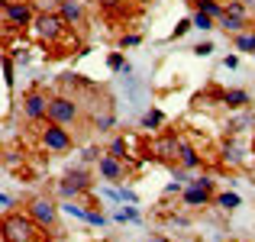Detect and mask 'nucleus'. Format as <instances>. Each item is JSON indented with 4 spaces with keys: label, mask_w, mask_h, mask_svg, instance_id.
I'll use <instances>...</instances> for the list:
<instances>
[{
    "label": "nucleus",
    "mask_w": 255,
    "mask_h": 242,
    "mask_svg": "<svg viewBox=\"0 0 255 242\" xmlns=\"http://www.w3.org/2000/svg\"><path fill=\"white\" fill-rule=\"evenodd\" d=\"M78 117H81L78 100H71V97H49V113H45V120H49V123L71 126Z\"/></svg>",
    "instance_id": "obj_1"
},
{
    "label": "nucleus",
    "mask_w": 255,
    "mask_h": 242,
    "mask_svg": "<svg viewBox=\"0 0 255 242\" xmlns=\"http://www.w3.org/2000/svg\"><path fill=\"white\" fill-rule=\"evenodd\" d=\"M3 230H6V239L10 242H36V230L39 226L29 220V213H6L3 220Z\"/></svg>",
    "instance_id": "obj_2"
},
{
    "label": "nucleus",
    "mask_w": 255,
    "mask_h": 242,
    "mask_svg": "<svg viewBox=\"0 0 255 242\" xmlns=\"http://www.w3.org/2000/svg\"><path fill=\"white\" fill-rule=\"evenodd\" d=\"M26 213H29V220L39 226V230H55V223H58V207L52 204L49 197H36Z\"/></svg>",
    "instance_id": "obj_3"
},
{
    "label": "nucleus",
    "mask_w": 255,
    "mask_h": 242,
    "mask_svg": "<svg viewBox=\"0 0 255 242\" xmlns=\"http://www.w3.org/2000/svg\"><path fill=\"white\" fill-rule=\"evenodd\" d=\"M39 142H42V149H49V152H68L71 149V132L65 129V126H58V123H49L42 129V136H39Z\"/></svg>",
    "instance_id": "obj_4"
},
{
    "label": "nucleus",
    "mask_w": 255,
    "mask_h": 242,
    "mask_svg": "<svg viewBox=\"0 0 255 242\" xmlns=\"http://www.w3.org/2000/svg\"><path fill=\"white\" fill-rule=\"evenodd\" d=\"M65 29H68V23H65L58 13H39V16H36V32H39L42 39H49V42L62 39Z\"/></svg>",
    "instance_id": "obj_5"
},
{
    "label": "nucleus",
    "mask_w": 255,
    "mask_h": 242,
    "mask_svg": "<svg viewBox=\"0 0 255 242\" xmlns=\"http://www.w3.org/2000/svg\"><path fill=\"white\" fill-rule=\"evenodd\" d=\"M6 10V19H10L13 26H29L32 19H36V13H32V3L29 0H16V3H3Z\"/></svg>",
    "instance_id": "obj_6"
},
{
    "label": "nucleus",
    "mask_w": 255,
    "mask_h": 242,
    "mask_svg": "<svg viewBox=\"0 0 255 242\" xmlns=\"http://www.w3.org/2000/svg\"><path fill=\"white\" fill-rule=\"evenodd\" d=\"M23 113L26 120H45V113H49V97H42L39 91H29L23 100Z\"/></svg>",
    "instance_id": "obj_7"
},
{
    "label": "nucleus",
    "mask_w": 255,
    "mask_h": 242,
    "mask_svg": "<svg viewBox=\"0 0 255 242\" xmlns=\"http://www.w3.org/2000/svg\"><path fill=\"white\" fill-rule=\"evenodd\" d=\"M58 16L68 26H78L84 19V0H62V3H58Z\"/></svg>",
    "instance_id": "obj_8"
},
{
    "label": "nucleus",
    "mask_w": 255,
    "mask_h": 242,
    "mask_svg": "<svg viewBox=\"0 0 255 242\" xmlns=\"http://www.w3.org/2000/svg\"><path fill=\"white\" fill-rule=\"evenodd\" d=\"M178 149H181L178 136H162V139L152 142V155L155 158H178Z\"/></svg>",
    "instance_id": "obj_9"
},
{
    "label": "nucleus",
    "mask_w": 255,
    "mask_h": 242,
    "mask_svg": "<svg viewBox=\"0 0 255 242\" xmlns=\"http://www.w3.org/2000/svg\"><path fill=\"white\" fill-rule=\"evenodd\" d=\"M178 165L184 168V171H194V168H200V152L194 149V145H187L184 139H181V149H178Z\"/></svg>",
    "instance_id": "obj_10"
},
{
    "label": "nucleus",
    "mask_w": 255,
    "mask_h": 242,
    "mask_svg": "<svg viewBox=\"0 0 255 242\" xmlns=\"http://www.w3.org/2000/svg\"><path fill=\"white\" fill-rule=\"evenodd\" d=\"M210 194H213V184H210V187L191 184V187L184 191V204H187V207H200V204H207V200H210Z\"/></svg>",
    "instance_id": "obj_11"
},
{
    "label": "nucleus",
    "mask_w": 255,
    "mask_h": 242,
    "mask_svg": "<svg viewBox=\"0 0 255 242\" xmlns=\"http://www.w3.org/2000/svg\"><path fill=\"white\" fill-rule=\"evenodd\" d=\"M97 168H100V174H104L107 181H120L123 178V165H120V158H113V155H104L97 161Z\"/></svg>",
    "instance_id": "obj_12"
},
{
    "label": "nucleus",
    "mask_w": 255,
    "mask_h": 242,
    "mask_svg": "<svg viewBox=\"0 0 255 242\" xmlns=\"http://www.w3.org/2000/svg\"><path fill=\"white\" fill-rule=\"evenodd\" d=\"M223 104L230 107V110H243V107L249 104V94H246V91H226L223 94Z\"/></svg>",
    "instance_id": "obj_13"
},
{
    "label": "nucleus",
    "mask_w": 255,
    "mask_h": 242,
    "mask_svg": "<svg viewBox=\"0 0 255 242\" xmlns=\"http://www.w3.org/2000/svg\"><path fill=\"white\" fill-rule=\"evenodd\" d=\"M197 10H204L207 16H213V19H220L226 13V6L220 3V0H197Z\"/></svg>",
    "instance_id": "obj_14"
},
{
    "label": "nucleus",
    "mask_w": 255,
    "mask_h": 242,
    "mask_svg": "<svg viewBox=\"0 0 255 242\" xmlns=\"http://www.w3.org/2000/svg\"><path fill=\"white\" fill-rule=\"evenodd\" d=\"M220 26H223L226 32H243L246 19H239V16H230V13H223V16H220Z\"/></svg>",
    "instance_id": "obj_15"
},
{
    "label": "nucleus",
    "mask_w": 255,
    "mask_h": 242,
    "mask_svg": "<svg viewBox=\"0 0 255 242\" xmlns=\"http://www.w3.org/2000/svg\"><path fill=\"white\" fill-rule=\"evenodd\" d=\"M217 204L223 207V210H236V207L243 204V197H239V194H233V191H226V194H220V197H217Z\"/></svg>",
    "instance_id": "obj_16"
},
{
    "label": "nucleus",
    "mask_w": 255,
    "mask_h": 242,
    "mask_svg": "<svg viewBox=\"0 0 255 242\" xmlns=\"http://www.w3.org/2000/svg\"><path fill=\"white\" fill-rule=\"evenodd\" d=\"M165 123V113L162 110H149L142 117V129H155V126H162Z\"/></svg>",
    "instance_id": "obj_17"
},
{
    "label": "nucleus",
    "mask_w": 255,
    "mask_h": 242,
    "mask_svg": "<svg viewBox=\"0 0 255 242\" xmlns=\"http://www.w3.org/2000/svg\"><path fill=\"white\" fill-rule=\"evenodd\" d=\"M236 49L239 52H252V55H255V32H243V36H236Z\"/></svg>",
    "instance_id": "obj_18"
},
{
    "label": "nucleus",
    "mask_w": 255,
    "mask_h": 242,
    "mask_svg": "<svg viewBox=\"0 0 255 242\" xmlns=\"http://www.w3.org/2000/svg\"><path fill=\"white\" fill-rule=\"evenodd\" d=\"M191 23H194V29H213V16H207V13L204 10H197V13H194V16H191Z\"/></svg>",
    "instance_id": "obj_19"
},
{
    "label": "nucleus",
    "mask_w": 255,
    "mask_h": 242,
    "mask_svg": "<svg viewBox=\"0 0 255 242\" xmlns=\"http://www.w3.org/2000/svg\"><path fill=\"white\" fill-rule=\"evenodd\" d=\"M246 6H249V3H243V0H230V3H226V13H230V16L246 19V16H249V10H246Z\"/></svg>",
    "instance_id": "obj_20"
},
{
    "label": "nucleus",
    "mask_w": 255,
    "mask_h": 242,
    "mask_svg": "<svg viewBox=\"0 0 255 242\" xmlns=\"http://www.w3.org/2000/svg\"><path fill=\"white\" fill-rule=\"evenodd\" d=\"M107 65H110V68H113V71H123V75H129V71H132V68H129V65H126V58H123V55H120V52H113V55H110V58H107Z\"/></svg>",
    "instance_id": "obj_21"
},
{
    "label": "nucleus",
    "mask_w": 255,
    "mask_h": 242,
    "mask_svg": "<svg viewBox=\"0 0 255 242\" xmlns=\"http://www.w3.org/2000/svg\"><path fill=\"white\" fill-rule=\"evenodd\" d=\"M117 223H139V210H136V207H123V210H117Z\"/></svg>",
    "instance_id": "obj_22"
},
{
    "label": "nucleus",
    "mask_w": 255,
    "mask_h": 242,
    "mask_svg": "<svg viewBox=\"0 0 255 242\" xmlns=\"http://www.w3.org/2000/svg\"><path fill=\"white\" fill-rule=\"evenodd\" d=\"M29 3H32V10H39V13H55L62 0H29Z\"/></svg>",
    "instance_id": "obj_23"
},
{
    "label": "nucleus",
    "mask_w": 255,
    "mask_h": 242,
    "mask_svg": "<svg viewBox=\"0 0 255 242\" xmlns=\"http://www.w3.org/2000/svg\"><path fill=\"white\" fill-rule=\"evenodd\" d=\"M110 155L120 158V161L126 158V139H113V142H110Z\"/></svg>",
    "instance_id": "obj_24"
},
{
    "label": "nucleus",
    "mask_w": 255,
    "mask_h": 242,
    "mask_svg": "<svg viewBox=\"0 0 255 242\" xmlns=\"http://www.w3.org/2000/svg\"><path fill=\"white\" fill-rule=\"evenodd\" d=\"M113 123H117V117H113V113H104V117H97V120H94V126H97L100 132H104V129H110Z\"/></svg>",
    "instance_id": "obj_25"
},
{
    "label": "nucleus",
    "mask_w": 255,
    "mask_h": 242,
    "mask_svg": "<svg viewBox=\"0 0 255 242\" xmlns=\"http://www.w3.org/2000/svg\"><path fill=\"white\" fill-rule=\"evenodd\" d=\"M62 210H65V213H71V217H81V220H87V210H81V207H78V204H71V200H68V204H62Z\"/></svg>",
    "instance_id": "obj_26"
},
{
    "label": "nucleus",
    "mask_w": 255,
    "mask_h": 242,
    "mask_svg": "<svg viewBox=\"0 0 255 242\" xmlns=\"http://www.w3.org/2000/svg\"><path fill=\"white\" fill-rule=\"evenodd\" d=\"M187 29H194V23H191V19H181V23L174 26V32H171V36H174V39H181V36L187 32Z\"/></svg>",
    "instance_id": "obj_27"
},
{
    "label": "nucleus",
    "mask_w": 255,
    "mask_h": 242,
    "mask_svg": "<svg viewBox=\"0 0 255 242\" xmlns=\"http://www.w3.org/2000/svg\"><path fill=\"white\" fill-rule=\"evenodd\" d=\"M117 197H120V200H126V204H136V194H132L129 187H120V191H117Z\"/></svg>",
    "instance_id": "obj_28"
},
{
    "label": "nucleus",
    "mask_w": 255,
    "mask_h": 242,
    "mask_svg": "<svg viewBox=\"0 0 255 242\" xmlns=\"http://www.w3.org/2000/svg\"><path fill=\"white\" fill-rule=\"evenodd\" d=\"M87 223H91V226H104L107 217H104V213H91V210H87Z\"/></svg>",
    "instance_id": "obj_29"
},
{
    "label": "nucleus",
    "mask_w": 255,
    "mask_h": 242,
    "mask_svg": "<svg viewBox=\"0 0 255 242\" xmlns=\"http://www.w3.org/2000/svg\"><path fill=\"white\" fill-rule=\"evenodd\" d=\"M210 52H213V42H200V45H194V55H210Z\"/></svg>",
    "instance_id": "obj_30"
},
{
    "label": "nucleus",
    "mask_w": 255,
    "mask_h": 242,
    "mask_svg": "<svg viewBox=\"0 0 255 242\" xmlns=\"http://www.w3.org/2000/svg\"><path fill=\"white\" fill-rule=\"evenodd\" d=\"M3 75H6V78H3L6 87H13V65H10V62H3Z\"/></svg>",
    "instance_id": "obj_31"
},
{
    "label": "nucleus",
    "mask_w": 255,
    "mask_h": 242,
    "mask_svg": "<svg viewBox=\"0 0 255 242\" xmlns=\"http://www.w3.org/2000/svg\"><path fill=\"white\" fill-rule=\"evenodd\" d=\"M10 207H13V197L10 194H0V210H10Z\"/></svg>",
    "instance_id": "obj_32"
},
{
    "label": "nucleus",
    "mask_w": 255,
    "mask_h": 242,
    "mask_svg": "<svg viewBox=\"0 0 255 242\" xmlns=\"http://www.w3.org/2000/svg\"><path fill=\"white\" fill-rule=\"evenodd\" d=\"M236 65H239L236 55H226V58H223V68H236Z\"/></svg>",
    "instance_id": "obj_33"
},
{
    "label": "nucleus",
    "mask_w": 255,
    "mask_h": 242,
    "mask_svg": "<svg viewBox=\"0 0 255 242\" xmlns=\"http://www.w3.org/2000/svg\"><path fill=\"white\" fill-rule=\"evenodd\" d=\"M178 191H181V181H178V178H174V181H171V184H168V187H165V194H178Z\"/></svg>",
    "instance_id": "obj_34"
},
{
    "label": "nucleus",
    "mask_w": 255,
    "mask_h": 242,
    "mask_svg": "<svg viewBox=\"0 0 255 242\" xmlns=\"http://www.w3.org/2000/svg\"><path fill=\"white\" fill-rule=\"evenodd\" d=\"M126 45H139V36H123V49Z\"/></svg>",
    "instance_id": "obj_35"
},
{
    "label": "nucleus",
    "mask_w": 255,
    "mask_h": 242,
    "mask_svg": "<svg viewBox=\"0 0 255 242\" xmlns=\"http://www.w3.org/2000/svg\"><path fill=\"white\" fill-rule=\"evenodd\" d=\"M97 3H104V6H117L120 0H97Z\"/></svg>",
    "instance_id": "obj_36"
},
{
    "label": "nucleus",
    "mask_w": 255,
    "mask_h": 242,
    "mask_svg": "<svg viewBox=\"0 0 255 242\" xmlns=\"http://www.w3.org/2000/svg\"><path fill=\"white\" fill-rule=\"evenodd\" d=\"M0 242H10V239H6V230H3V223H0Z\"/></svg>",
    "instance_id": "obj_37"
},
{
    "label": "nucleus",
    "mask_w": 255,
    "mask_h": 242,
    "mask_svg": "<svg viewBox=\"0 0 255 242\" xmlns=\"http://www.w3.org/2000/svg\"><path fill=\"white\" fill-rule=\"evenodd\" d=\"M149 242H168V239H165V236H152Z\"/></svg>",
    "instance_id": "obj_38"
},
{
    "label": "nucleus",
    "mask_w": 255,
    "mask_h": 242,
    "mask_svg": "<svg viewBox=\"0 0 255 242\" xmlns=\"http://www.w3.org/2000/svg\"><path fill=\"white\" fill-rule=\"evenodd\" d=\"M136 3H149V0H136Z\"/></svg>",
    "instance_id": "obj_39"
},
{
    "label": "nucleus",
    "mask_w": 255,
    "mask_h": 242,
    "mask_svg": "<svg viewBox=\"0 0 255 242\" xmlns=\"http://www.w3.org/2000/svg\"><path fill=\"white\" fill-rule=\"evenodd\" d=\"M243 3H255V0H243Z\"/></svg>",
    "instance_id": "obj_40"
}]
</instances>
